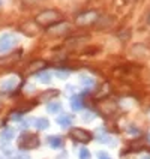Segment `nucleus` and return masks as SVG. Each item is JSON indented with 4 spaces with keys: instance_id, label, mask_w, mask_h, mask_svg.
<instances>
[{
    "instance_id": "nucleus-27",
    "label": "nucleus",
    "mask_w": 150,
    "mask_h": 159,
    "mask_svg": "<svg viewBox=\"0 0 150 159\" xmlns=\"http://www.w3.org/2000/svg\"><path fill=\"white\" fill-rule=\"evenodd\" d=\"M41 0H24V3H29V5H33V3H38Z\"/></svg>"
},
{
    "instance_id": "nucleus-22",
    "label": "nucleus",
    "mask_w": 150,
    "mask_h": 159,
    "mask_svg": "<svg viewBox=\"0 0 150 159\" xmlns=\"http://www.w3.org/2000/svg\"><path fill=\"white\" fill-rule=\"evenodd\" d=\"M95 117H96V114H95V113H92V111H86V114L83 116L84 122H92Z\"/></svg>"
},
{
    "instance_id": "nucleus-17",
    "label": "nucleus",
    "mask_w": 150,
    "mask_h": 159,
    "mask_svg": "<svg viewBox=\"0 0 150 159\" xmlns=\"http://www.w3.org/2000/svg\"><path fill=\"white\" fill-rule=\"evenodd\" d=\"M80 83L84 87H92L95 84V78H92L90 75H80Z\"/></svg>"
},
{
    "instance_id": "nucleus-11",
    "label": "nucleus",
    "mask_w": 150,
    "mask_h": 159,
    "mask_svg": "<svg viewBox=\"0 0 150 159\" xmlns=\"http://www.w3.org/2000/svg\"><path fill=\"white\" fill-rule=\"evenodd\" d=\"M72 122H74V116H71V114H62L57 119V123L60 125L62 128H69V126H72Z\"/></svg>"
},
{
    "instance_id": "nucleus-15",
    "label": "nucleus",
    "mask_w": 150,
    "mask_h": 159,
    "mask_svg": "<svg viewBox=\"0 0 150 159\" xmlns=\"http://www.w3.org/2000/svg\"><path fill=\"white\" fill-rule=\"evenodd\" d=\"M45 65L47 63L44 62V60H35V62L30 63V66H29V72H38L41 71V69H44Z\"/></svg>"
},
{
    "instance_id": "nucleus-7",
    "label": "nucleus",
    "mask_w": 150,
    "mask_h": 159,
    "mask_svg": "<svg viewBox=\"0 0 150 159\" xmlns=\"http://www.w3.org/2000/svg\"><path fill=\"white\" fill-rule=\"evenodd\" d=\"M18 86V77H9V78H5V81L2 83V89L6 90V92H11Z\"/></svg>"
},
{
    "instance_id": "nucleus-23",
    "label": "nucleus",
    "mask_w": 150,
    "mask_h": 159,
    "mask_svg": "<svg viewBox=\"0 0 150 159\" xmlns=\"http://www.w3.org/2000/svg\"><path fill=\"white\" fill-rule=\"evenodd\" d=\"M54 75H56L57 78H66V77L69 75V71H56Z\"/></svg>"
},
{
    "instance_id": "nucleus-3",
    "label": "nucleus",
    "mask_w": 150,
    "mask_h": 159,
    "mask_svg": "<svg viewBox=\"0 0 150 159\" xmlns=\"http://www.w3.org/2000/svg\"><path fill=\"white\" fill-rule=\"evenodd\" d=\"M18 44V38L14 33H5L0 36V54H5L11 51Z\"/></svg>"
},
{
    "instance_id": "nucleus-18",
    "label": "nucleus",
    "mask_w": 150,
    "mask_h": 159,
    "mask_svg": "<svg viewBox=\"0 0 150 159\" xmlns=\"http://www.w3.org/2000/svg\"><path fill=\"white\" fill-rule=\"evenodd\" d=\"M57 95H59V90H56V89H53V90H48V92H45L44 95L41 96V99H42V101H47V102H50V101H53L51 98L57 96Z\"/></svg>"
},
{
    "instance_id": "nucleus-5",
    "label": "nucleus",
    "mask_w": 150,
    "mask_h": 159,
    "mask_svg": "<svg viewBox=\"0 0 150 159\" xmlns=\"http://www.w3.org/2000/svg\"><path fill=\"white\" fill-rule=\"evenodd\" d=\"M99 20V15L95 11H87V12H83L77 17V24L78 26H89V24H93Z\"/></svg>"
},
{
    "instance_id": "nucleus-30",
    "label": "nucleus",
    "mask_w": 150,
    "mask_h": 159,
    "mask_svg": "<svg viewBox=\"0 0 150 159\" xmlns=\"http://www.w3.org/2000/svg\"><path fill=\"white\" fill-rule=\"evenodd\" d=\"M2 5H3V2H2V0H0V6H2Z\"/></svg>"
},
{
    "instance_id": "nucleus-28",
    "label": "nucleus",
    "mask_w": 150,
    "mask_h": 159,
    "mask_svg": "<svg viewBox=\"0 0 150 159\" xmlns=\"http://www.w3.org/2000/svg\"><path fill=\"white\" fill-rule=\"evenodd\" d=\"M141 159H150V155H146V156H143Z\"/></svg>"
},
{
    "instance_id": "nucleus-1",
    "label": "nucleus",
    "mask_w": 150,
    "mask_h": 159,
    "mask_svg": "<svg viewBox=\"0 0 150 159\" xmlns=\"http://www.w3.org/2000/svg\"><path fill=\"white\" fill-rule=\"evenodd\" d=\"M59 21H62V14L57 9H47L36 15V23L42 27H50Z\"/></svg>"
},
{
    "instance_id": "nucleus-20",
    "label": "nucleus",
    "mask_w": 150,
    "mask_h": 159,
    "mask_svg": "<svg viewBox=\"0 0 150 159\" xmlns=\"http://www.w3.org/2000/svg\"><path fill=\"white\" fill-rule=\"evenodd\" d=\"M18 57H20V56H6V57H3V59H0V65H3V63H5V65H8V63H11V62H14V60H17Z\"/></svg>"
},
{
    "instance_id": "nucleus-31",
    "label": "nucleus",
    "mask_w": 150,
    "mask_h": 159,
    "mask_svg": "<svg viewBox=\"0 0 150 159\" xmlns=\"http://www.w3.org/2000/svg\"><path fill=\"white\" fill-rule=\"evenodd\" d=\"M149 141H150V134H149Z\"/></svg>"
},
{
    "instance_id": "nucleus-12",
    "label": "nucleus",
    "mask_w": 150,
    "mask_h": 159,
    "mask_svg": "<svg viewBox=\"0 0 150 159\" xmlns=\"http://www.w3.org/2000/svg\"><path fill=\"white\" fill-rule=\"evenodd\" d=\"M47 111H48L50 114H57V113L62 111V104L57 102V101H50L48 105H47Z\"/></svg>"
},
{
    "instance_id": "nucleus-25",
    "label": "nucleus",
    "mask_w": 150,
    "mask_h": 159,
    "mask_svg": "<svg viewBox=\"0 0 150 159\" xmlns=\"http://www.w3.org/2000/svg\"><path fill=\"white\" fill-rule=\"evenodd\" d=\"M98 158H99V159H111V158H110V156H108V155L105 153V152H99V153H98Z\"/></svg>"
},
{
    "instance_id": "nucleus-29",
    "label": "nucleus",
    "mask_w": 150,
    "mask_h": 159,
    "mask_svg": "<svg viewBox=\"0 0 150 159\" xmlns=\"http://www.w3.org/2000/svg\"><path fill=\"white\" fill-rule=\"evenodd\" d=\"M147 23H149V24H150V15H149V18H147Z\"/></svg>"
},
{
    "instance_id": "nucleus-10",
    "label": "nucleus",
    "mask_w": 150,
    "mask_h": 159,
    "mask_svg": "<svg viewBox=\"0 0 150 159\" xmlns=\"http://www.w3.org/2000/svg\"><path fill=\"white\" fill-rule=\"evenodd\" d=\"M14 137H15V132H14V129H11V128H5L2 134H0V140L2 143H9L14 140Z\"/></svg>"
},
{
    "instance_id": "nucleus-16",
    "label": "nucleus",
    "mask_w": 150,
    "mask_h": 159,
    "mask_svg": "<svg viewBox=\"0 0 150 159\" xmlns=\"http://www.w3.org/2000/svg\"><path fill=\"white\" fill-rule=\"evenodd\" d=\"M35 126H36V129L45 131V129H48V128H50V122H48V119L41 117V119H36L35 120Z\"/></svg>"
},
{
    "instance_id": "nucleus-4",
    "label": "nucleus",
    "mask_w": 150,
    "mask_h": 159,
    "mask_svg": "<svg viewBox=\"0 0 150 159\" xmlns=\"http://www.w3.org/2000/svg\"><path fill=\"white\" fill-rule=\"evenodd\" d=\"M69 32H71V24L63 23V21H59V23H56L53 26H50L48 30H47V33L50 36H65L68 35Z\"/></svg>"
},
{
    "instance_id": "nucleus-14",
    "label": "nucleus",
    "mask_w": 150,
    "mask_h": 159,
    "mask_svg": "<svg viewBox=\"0 0 150 159\" xmlns=\"http://www.w3.org/2000/svg\"><path fill=\"white\" fill-rule=\"evenodd\" d=\"M36 78L39 83H42V84H50L51 83V78H53V74L51 72H39L38 75H36Z\"/></svg>"
},
{
    "instance_id": "nucleus-9",
    "label": "nucleus",
    "mask_w": 150,
    "mask_h": 159,
    "mask_svg": "<svg viewBox=\"0 0 150 159\" xmlns=\"http://www.w3.org/2000/svg\"><path fill=\"white\" fill-rule=\"evenodd\" d=\"M63 144V138L60 135H50L48 137V146L51 149H60Z\"/></svg>"
},
{
    "instance_id": "nucleus-2",
    "label": "nucleus",
    "mask_w": 150,
    "mask_h": 159,
    "mask_svg": "<svg viewBox=\"0 0 150 159\" xmlns=\"http://www.w3.org/2000/svg\"><path fill=\"white\" fill-rule=\"evenodd\" d=\"M39 146V138L33 135V134H23L18 138V147L21 150H30V149H36Z\"/></svg>"
},
{
    "instance_id": "nucleus-26",
    "label": "nucleus",
    "mask_w": 150,
    "mask_h": 159,
    "mask_svg": "<svg viewBox=\"0 0 150 159\" xmlns=\"http://www.w3.org/2000/svg\"><path fill=\"white\" fill-rule=\"evenodd\" d=\"M14 159H30V156H27V155H18Z\"/></svg>"
},
{
    "instance_id": "nucleus-24",
    "label": "nucleus",
    "mask_w": 150,
    "mask_h": 159,
    "mask_svg": "<svg viewBox=\"0 0 150 159\" xmlns=\"http://www.w3.org/2000/svg\"><path fill=\"white\" fill-rule=\"evenodd\" d=\"M119 38H120V39H123V41H126V39H129V38H131V32H129V30L122 32V33H119Z\"/></svg>"
},
{
    "instance_id": "nucleus-21",
    "label": "nucleus",
    "mask_w": 150,
    "mask_h": 159,
    "mask_svg": "<svg viewBox=\"0 0 150 159\" xmlns=\"http://www.w3.org/2000/svg\"><path fill=\"white\" fill-rule=\"evenodd\" d=\"M78 158L80 159H90V152H89V149L83 147V149L78 152Z\"/></svg>"
},
{
    "instance_id": "nucleus-8",
    "label": "nucleus",
    "mask_w": 150,
    "mask_h": 159,
    "mask_svg": "<svg viewBox=\"0 0 150 159\" xmlns=\"http://www.w3.org/2000/svg\"><path fill=\"white\" fill-rule=\"evenodd\" d=\"M89 38L87 36H78V38H72V39H68L65 44L68 48H75V47H80L83 42H87Z\"/></svg>"
},
{
    "instance_id": "nucleus-13",
    "label": "nucleus",
    "mask_w": 150,
    "mask_h": 159,
    "mask_svg": "<svg viewBox=\"0 0 150 159\" xmlns=\"http://www.w3.org/2000/svg\"><path fill=\"white\" fill-rule=\"evenodd\" d=\"M20 30L24 32V33L29 36H33V35H36V30H38V29L35 27L33 23H26V24H23V26L20 27Z\"/></svg>"
},
{
    "instance_id": "nucleus-19",
    "label": "nucleus",
    "mask_w": 150,
    "mask_h": 159,
    "mask_svg": "<svg viewBox=\"0 0 150 159\" xmlns=\"http://www.w3.org/2000/svg\"><path fill=\"white\" fill-rule=\"evenodd\" d=\"M71 107H72V110H74V111H80V110L84 107V104H83V99H81L80 96L78 98H74V99H72V102H71Z\"/></svg>"
},
{
    "instance_id": "nucleus-6",
    "label": "nucleus",
    "mask_w": 150,
    "mask_h": 159,
    "mask_svg": "<svg viewBox=\"0 0 150 159\" xmlns=\"http://www.w3.org/2000/svg\"><path fill=\"white\" fill-rule=\"evenodd\" d=\"M71 135L77 140V141H81V143H87L93 138V135L86 131V129H81V128H74L71 131Z\"/></svg>"
}]
</instances>
